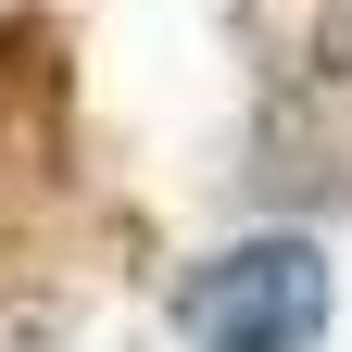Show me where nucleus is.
Returning <instances> with one entry per match:
<instances>
[{
	"label": "nucleus",
	"instance_id": "f257e3e1",
	"mask_svg": "<svg viewBox=\"0 0 352 352\" xmlns=\"http://www.w3.org/2000/svg\"><path fill=\"white\" fill-rule=\"evenodd\" d=\"M176 327H189V352H302L327 327V252L315 239H227L214 264H189Z\"/></svg>",
	"mask_w": 352,
	"mask_h": 352
}]
</instances>
